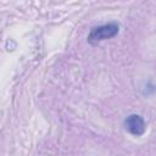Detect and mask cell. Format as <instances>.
I'll return each instance as SVG.
<instances>
[{
    "instance_id": "obj_1",
    "label": "cell",
    "mask_w": 156,
    "mask_h": 156,
    "mask_svg": "<svg viewBox=\"0 0 156 156\" xmlns=\"http://www.w3.org/2000/svg\"><path fill=\"white\" fill-rule=\"evenodd\" d=\"M118 30H119V27L117 23H107V24H102L99 27H94L91 28L88 35V41L90 44H96L105 39L113 38L115 35L118 34Z\"/></svg>"
},
{
    "instance_id": "obj_2",
    "label": "cell",
    "mask_w": 156,
    "mask_h": 156,
    "mask_svg": "<svg viewBox=\"0 0 156 156\" xmlns=\"http://www.w3.org/2000/svg\"><path fill=\"white\" fill-rule=\"evenodd\" d=\"M124 127L133 135H141L146 129L145 121L139 115H129L124 119Z\"/></svg>"
}]
</instances>
